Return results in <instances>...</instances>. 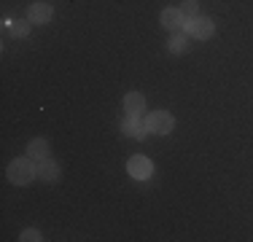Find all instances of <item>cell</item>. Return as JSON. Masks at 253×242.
Masks as SVG:
<instances>
[{"label":"cell","mask_w":253,"mask_h":242,"mask_svg":"<svg viewBox=\"0 0 253 242\" xmlns=\"http://www.w3.org/2000/svg\"><path fill=\"white\" fill-rule=\"evenodd\" d=\"M35 159H30V156H25V159H14L8 164V180L16 186H25L30 183V180L35 178V172H38V167L33 164Z\"/></svg>","instance_id":"6da1fadb"},{"label":"cell","mask_w":253,"mask_h":242,"mask_svg":"<svg viewBox=\"0 0 253 242\" xmlns=\"http://www.w3.org/2000/svg\"><path fill=\"white\" fill-rule=\"evenodd\" d=\"M146 124H148V129H151L154 135H170L175 121H172V116L167 111H154L151 116H148Z\"/></svg>","instance_id":"7a4b0ae2"},{"label":"cell","mask_w":253,"mask_h":242,"mask_svg":"<svg viewBox=\"0 0 253 242\" xmlns=\"http://www.w3.org/2000/svg\"><path fill=\"white\" fill-rule=\"evenodd\" d=\"M186 30H189L194 38H210V35L215 33V24L210 22V19H205V16H197V19H189L183 24Z\"/></svg>","instance_id":"3957f363"},{"label":"cell","mask_w":253,"mask_h":242,"mask_svg":"<svg viewBox=\"0 0 253 242\" xmlns=\"http://www.w3.org/2000/svg\"><path fill=\"white\" fill-rule=\"evenodd\" d=\"M126 169H129V175H132V178L146 180V178H151L154 164L146 159V156H132V159H129V164H126Z\"/></svg>","instance_id":"277c9868"},{"label":"cell","mask_w":253,"mask_h":242,"mask_svg":"<svg viewBox=\"0 0 253 242\" xmlns=\"http://www.w3.org/2000/svg\"><path fill=\"white\" fill-rule=\"evenodd\" d=\"M124 113L126 116H143L146 113V97L137 92H129L124 97Z\"/></svg>","instance_id":"5b68a950"},{"label":"cell","mask_w":253,"mask_h":242,"mask_svg":"<svg viewBox=\"0 0 253 242\" xmlns=\"http://www.w3.org/2000/svg\"><path fill=\"white\" fill-rule=\"evenodd\" d=\"M51 5L49 3H33L27 8V22H33V24H46L51 19Z\"/></svg>","instance_id":"8992f818"},{"label":"cell","mask_w":253,"mask_h":242,"mask_svg":"<svg viewBox=\"0 0 253 242\" xmlns=\"http://www.w3.org/2000/svg\"><path fill=\"white\" fill-rule=\"evenodd\" d=\"M146 132H151V129H148L146 121H140V116H126L124 119V135L143 140V137H146Z\"/></svg>","instance_id":"52a82bcc"},{"label":"cell","mask_w":253,"mask_h":242,"mask_svg":"<svg viewBox=\"0 0 253 242\" xmlns=\"http://www.w3.org/2000/svg\"><path fill=\"white\" fill-rule=\"evenodd\" d=\"M162 24H165L167 30H180L186 24L183 14H180V8H165L162 11Z\"/></svg>","instance_id":"ba28073f"},{"label":"cell","mask_w":253,"mask_h":242,"mask_svg":"<svg viewBox=\"0 0 253 242\" xmlns=\"http://www.w3.org/2000/svg\"><path fill=\"white\" fill-rule=\"evenodd\" d=\"M38 178L49 180V183H54V180H59V164L51 159H41L38 161Z\"/></svg>","instance_id":"9c48e42d"},{"label":"cell","mask_w":253,"mask_h":242,"mask_svg":"<svg viewBox=\"0 0 253 242\" xmlns=\"http://www.w3.org/2000/svg\"><path fill=\"white\" fill-rule=\"evenodd\" d=\"M27 156H30V159H35V161L46 159V156H49V143H46L43 137H38V140H30V145H27Z\"/></svg>","instance_id":"30bf717a"},{"label":"cell","mask_w":253,"mask_h":242,"mask_svg":"<svg viewBox=\"0 0 253 242\" xmlns=\"http://www.w3.org/2000/svg\"><path fill=\"white\" fill-rule=\"evenodd\" d=\"M197 11H200V5H197V0H183V5H180V14H183V19H197Z\"/></svg>","instance_id":"8fae6325"},{"label":"cell","mask_w":253,"mask_h":242,"mask_svg":"<svg viewBox=\"0 0 253 242\" xmlns=\"http://www.w3.org/2000/svg\"><path fill=\"white\" fill-rule=\"evenodd\" d=\"M186 48H189V40H186L183 35H175V38L170 40V51L172 54H183Z\"/></svg>","instance_id":"7c38bea8"},{"label":"cell","mask_w":253,"mask_h":242,"mask_svg":"<svg viewBox=\"0 0 253 242\" xmlns=\"http://www.w3.org/2000/svg\"><path fill=\"white\" fill-rule=\"evenodd\" d=\"M19 240L22 242H35V240H43V237H41V232H35V229H25Z\"/></svg>","instance_id":"4fadbf2b"},{"label":"cell","mask_w":253,"mask_h":242,"mask_svg":"<svg viewBox=\"0 0 253 242\" xmlns=\"http://www.w3.org/2000/svg\"><path fill=\"white\" fill-rule=\"evenodd\" d=\"M14 33L19 35V38H25V35L30 33V24H27V22H16V24H14Z\"/></svg>","instance_id":"5bb4252c"}]
</instances>
